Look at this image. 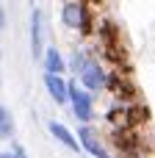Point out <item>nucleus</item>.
Here are the masks:
<instances>
[{"mask_svg": "<svg viewBox=\"0 0 155 158\" xmlns=\"http://www.w3.org/2000/svg\"><path fill=\"white\" fill-rule=\"evenodd\" d=\"M97 11L89 6V3H80V0H64L61 3V11H58V19L67 31L78 33L80 42H92L94 39V31H97Z\"/></svg>", "mask_w": 155, "mask_h": 158, "instance_id": "f257e3e1", "label": "nucleus"}, {"mask_svg": "<svg viewBox=\"0 0 155 158\" xmlns=\"http://www.w3.org/2000/svg\"><path fill=\"white\" fill-rule=\"evenodd\" d=\"M69 111L72 117L78 119V125H89V122H97V94L86 92L75 78L69 81Z\"/></svg>", "mask_w": 155, "mask_h": 158, "instance_id": "f03ea898", "label": "nucleus"}, {"mask_svg": "<svg viewBox=\"0 0 155 158\" xmlns=\"http://www.w3.org/2000/svg\"><path fill=\"white\" fill-rule=\"evenodd\" d=\"M75 136H78L80 153H86L89 158H114V150H111V144H108V136H105L94 122L78 125Z\"/></svg>", "mask_w": 155, "mask_h": 158, "instance_id": "7ed1b4c3", "label": "nucleus"}, {"mask_svg": "<svg viewBox=\"0 0 155 158\" xmlns=\"http://www.w3.org/2000/svg\"><path fill=\"white\" fill-rule=\"evenodd\" d=\"M108 69H111V67H108L100 56H94V58L80 69V75H78L75 81H78L86 92H92V94L100 97V94H105V86H108Z\"/></svg>", "mask_w": 155, "mask_h": 158, "instance_id": "20e7f679", "label": "nucleus"}, {"mask_svg": "<svg viewBox=\"0 0 155 158\" xmlns=\"http://www.w3.org/2000/svg\"><path fill=\"white\" fill-rule=\"evenodd\" d=\"M105 94H111V100H119V103H136L139 100V86L130 78L128 69H108Z\"/></svg>", "mask_w": 155, "mask_h": 158, "instance_id": "39448f33", "label": "nucleus"}, {"mask_svg": "<svg viewBox=\"0 0 155 158\" xmlns=\"http://www.w3.org/2000/svg\"><path fill=\"white\" fill-rule=\"evenodd\" d=\"M28 39H31V56L33 61H42L44 53V14L39 6H31V19H28Z\"/></svg>", "mask_w": 155, "mask_h": 158, "instance_id": "423d86ee", "label": "nucleus"}, {"mask_svg": "<svg viewBox=\"0 0 155 158\" xmlns=\"http://www.w3.org/2000/svg\"><path fill=\"white\" fill-rule=\"evenodd\" d=\"M42 83H44L47 97H50L58 108L69 103V81H67L64 75H50V72H44V75H42Z\"/></svg>", "mask_w": 155, "mask_h": 158, "instance_id": "0eeeda50", "label": "nucleus"}, {"mask_svg": "<svg viewBox=\"0 0 155 158\" xmlns=\"http://www.w3.org/2000/svg\"><path fill=\"white\" fill-rule=\"evenodd\" d=\"M47 133L61 144V147H67L69 153H75V156H80V144H78V136H75V131L69 128V125H64L61 119H47Z\"/></svg>", "mask_w": 155, "mask_h": 158, "instance_id": "6e6552de", "label": "nucleus"}, {"mask_svg": "<svg viewBox=\"0 0 155 158\" xmlns=\"http://www.w3.org/2000/svg\"><path fill=\"white\" fill-rule=\"evenodd\" d=\"M39 64H42V69L50 72V75H67V72H69V69H67V56H64L55 44H47V47H44Z\"/></svg>", "mask_w": 155, "mask_h": 158, "instance_id": "1a4fd4ad", "label": "nucleus"}, {"mask_svg": "<svg viewBox=\"0 0 155 158\" xmlns=\"http://www.w3.org/2000/svg\"><path fill=\"white\" fill-rule=\"evenodd\" d=\"M14 133H17V125H14V117L3 119V122H0V142H11V139H14Z\"/></svg>", "mask_w": 155, "mask_h": 158, "instance_id": "9d476101", "label": "nucleus"}, {"mask_svg": "<svg viewBox=\"0 0 155 158\" xmlns=\"http://www.w3.org/2000/svg\"><path fill=\"white\" fill-rule=\"evenodd\" d=\"M6 150H8V153H11V158H31V156H28V150H25V144H19V142H17V139H11V142H8V147H6Z\"/></svg>", "mask_w": 155, "mask_h": 158, "instance_id": "9b49d317", "label": "nucleus"}, {"mask_svg": "<svg viewBox=\"0 0 155 158\" xmlns=\"http://www.w3.org/2000/svg\"><path fill=\"white\" fill-rule=\"evenodd\" d=\"M3 28H6V8L0 6V31H3Z\"/></svg>", "mask_w": 155, "mask_h": 158, "instance_id": "f8f14e48", "label": "nucleus"}, {"mask_svg": "<svg viewBox=\"0 0 155 158\" xmlns=\"http://www.w3.org/2000/svg\"><path fill=\"white\" fill-rule=\"evenodd\" d=\"M8 117H11V114H8V108H6V106H0V122H3V119H8Z\"/></svg>", "mask_w": 155, "mask_h": 158, "instance_id": "ddd939ff", "label": "nucleus"}, {"mask_svg": "<svg viewBox=\"0 0 155 158\" xmlns=\"http://www.w3.org/2000/svg\"><path fill=\"white\" fill-rule=\"evenodd\" d=\"M0 158H11V153L8 150H0Z\"/></svg>", "mask_w": 155, "mask_h": 158, "instance_id": "4468645a", "label": "nucleus"}, {"mask_svg": "<svg viewBox=\"0 0 155 158\" xmlns=\"http://www.w3.org/2000/svg\"><path fill=\"white\" fill-rule=\"evenodd\" d=\"M80 3H89V0H80Z\"/></svg>", "mask_w": 155, "mask_h": 158, "instance_id": "2eb2a0df", "label": "nucleus"}, {"mask_svg": "<svg viewBox=\"0 0 155 158\" xmlns=\"http://www.w3.org/2000/svg\"><path fill=\"white\" fill-rule=\"evenodd\" d=\"M0 58H3V53H0Z\"/></svg>", "mask_w": 155, "mask_h": 158, "instance_id": "dca6fc26", "label": "nucleus"}, {"mask_svg": "<svg viewBox=\"0 0 155 158\" xmlns=\"http://www.w3.org/2000/svg\"><path fill=\"white\" fill-rule=\"evenodd\" d=\"M0 83H3V81H0Z\"/></svg>", "mask_w": 155, "mask_h": 158, "instance_id": "f3484780", "label": "nucleus"}]
</instances>
